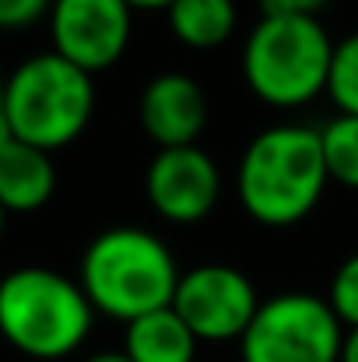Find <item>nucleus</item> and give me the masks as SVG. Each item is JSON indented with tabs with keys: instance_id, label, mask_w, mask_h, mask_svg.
Wrapping results in <instances>:
<instances>
[{
	"instance_id": "ddd939ff",
	"label": "nucleus",
	"mask_w": 358,
	"mask_h": 362,
	"mask_svg": "<svg viewBox=\"0 0 358 362\" xmlns=\"http://www.w3.org/2000/svg\"><path fill=\"white\" fill-rule=\"evenodd\" d=\"M169 28L190 49H218L232 39L239 25L236 0H172Z\"/></svg>"
},
{
	"instance_id": "6e6552de",
	"label": "nucleus",
	"mask_w": 358,
	"mask_h": 362,
	"mask_svg": "<svg viewBox=\"0 0 358 362\" xmlns=\"http://www.w3.org/2000/svg\"><path fill=\"white\" fill-rule=\"evenodd\" d=\"M46 18L53 53L92 78L119 64L130 46L133 11L126 0H53Z\"/></svg>"
},
{
	"instance_id": "5701e85b",
	"label": "nucleus",
	"mask_w": 358,
	"mask_h": 362,
	"mask_svg": "<svg viewBox=\"0 0 358 362\" xmlns=\"http://www.w3.org/2000/svg\"><path fill=\"white\" fill-rule=\"evenodd\" d=\"M4 229H7V211L0 208V240H4Z\"/></svg>"
},
{
	"instance_id": "0eeeda50",
	"label": "nucleus",
	"mask_w": 358,
	"mask_h": 362,
	"mask_svg": "<svg viewBox=\"0 0 358 362\" xmlns=\"http://www.w3.org/2000/svg\"><path fill=\"white\" fill-rule=\"evenodd\" d=\"M256 306V285L232 264H197L179 271L172 292V310L197 341H239Z\"/></svg>"
},
{
	"instance_id": "7ed1b4c3",
	"label": "nucleus",
	"mask_w": 358,
	"mask_h": 362,
	"mask_svg": "<svg viewBox=\"0 0 358 362\" xmlns=\"http://www.w3.org/2000/svg\"><path fill=\"white\" fill-rule=\"evenodd\" d=\"M85 288L53 267H14L0 278V338L39 362L74 356L92 334Z\"/></svg>"
},
{
	"instance_id": "6ab92c4d",
	"label": "nucleus",
	"mask_w": 358,
	"mask_h": 362,
	"mask_svg": "<svg viewBox=\"0 0 358 362\" xmlns=\"http://www.w3.org/2000/svg\"><path fill=\"white\" fill-rule=\"evenodd\" d=\"M338 362H358V327L345 331V341H341V359Z\"/></svg>"
},
{
	"instance_id": "423d86ee",
	"label": "nucleus",
	"mask_w": 358,
	"mask_h": 362,
	"mask_svg": "<svg viewBox=\"0 0 358 362\" xmlns=\"http://www.w3.org/2000/svg\"><path fill=\"white\" fill-rule=\"evenodd\" d=\"M345 327L327 299L309 292H281L260 299L239 338L242 362H338Z\"/></svg>"
},
{
	"instance_id": "412c9836",
	"label": "nucleus",
	"mask_w": 358,
	"mask_h": 362,
	"mask_svg": "<svg viewBox=\"0 0 358 362\" xmlns=\"http://www.w3.org/2000/svg\"><path fill=\"white\" fill-rule=\"evenodd\" d=\"M11 141V127H7V110H4V81H0V144Z\"/></svg>"
},
{
	"instance_id": "2eb2a0df",
	"label": "nucleus",
	"mask_w": 358,
	"mask_h": 362,
	"mask_svg": "<svg viewBox=\"0 0 358 362\" xmlns=\"http://www.w3.org/2000/svg\"><path fill=\"white\" fill-rule=\"evenodd\" d=\"M327 95L334 106L348 117H358V32L334 42V60H330V78H327Z\"/></svg>"
},
{
	"instance_id": "dca6fc26",
	"label": "nucleus",
	"mask_w": 358,
	"mask_h": 362,
	"mask_svg": "<svg viewBox=\"0 0 358 362\" xmlns=\"http://www.w3.org/2000/svg\"><path fill=\"white\" fill-rule=\"evenodd\" d=\"M327 306L341 320V327H358V253H352L330 278L327 288Z\"/></svg>"
},
{
	"instance_id": "4468645a",
	"label": "nucleus",
	"mask_w": 358,
	"mask_h": 362,
	"mask_svg": "<svg viewBox=\"0 0 358 362\" xmlns=\"http://www.w3.org/2000/svg\"><path fill=\"white\" fill-rule=\"evenodd\" d=\"M320 148H323V165L327 176L341 187L358 190V117H334L320 130Z\"/></svg>"
},
{
	"instance_id": "f257e3e1",
	"label": "nucleus",
	"mask_w": 358,
	"mask_h": 362,
	"mask_svg": "<svg viewBox=\"0 0 358 362\" xmlns=\"http://www.w3.org/2000/svg\"><path fill=\"white\" fill-rule=\"evenodd\" d=\"M330 176L323 165L320 130L278 123L260 130L236 169V197L242 211L270 229L302 222L323 197Z\"/></svg>"
},
{
	"instance_id": "1a4fd4ad",
	"label": "nucleus",
	"mask_w": 358,
	"mask_h": 362,
	"mask_svg": "<svg viewBox=\"0 0 358 362\" xmlns=\"http://www.w3.org/2000/svg\"><path fill=\"white\" fill-rule=\"evenodd\" d=\"M144 190L151 208L176 226H193L208 218L222 197V173L218 162L201 148V144H183V148H158Z\"/></svg>"
},
{
	"instance_id": "a211bd4d",
	"label": "nucleus",
	"mask_w": 358,
	"mask_h": 362,
	"mask_svg": "<svg viewBox=\"0 0 358 362\" xmlns=\"http://www.w3.org/2000/svg\"><path fill=\"white\" fill-rule=\"evenodd\" d=\"M330 0H260V14H306L320 18V11Z\"/></svg>"
},
{
	"instance_id": "f8f14e48",
	"label": "nucleus",
	"mask_w": 358,
	"mask_h": 362,
	"mask_svg": "<svg viewBox=\"0 0 358 362\" xmlns=\"http://www.w3.org/2000/svg\"><path fill=\"white\" fill-rule=\"evenodd\" d=\"M123 356L130 362H193L197 359V338L179 320L172 306H162L155 313H144L130 324H123Z\"/></svg>"
},
{
	"instance_id": "39448f33",
	"label": "nucleus",
	"mask_w": 358,
	"mask_h": 362,
	"mask_svg": "<svg viewBox=\"0 0 358 362\" xmlns=\"http://www.w3.org/2000/svg\"><path fill=\"white\" fill-rule=\"evenodd\" d=\"M4 110L14 141L42 151L74 144L95 113V81L60 53L46 49L21 60L4 78Z\"/></svg>"
},
{
	"instance_id": "9d476101",
	"label": "nucleus",
	"mask_w": 358,
	"mask_h": 362,
	"mask_svg": "<svg viewBox=\"0 0 358 362\" xmlns=\"http://www.w3.org/2000/svg\"><path fill=\"white\" fill-rule=\"evenodd\" d=\"M137 117L144 134L158 148L197 144V137L208 127V95L197 78L183 71H165L144 85Z\"/></svg>"
},
{
	"instance_id": "9b49d317",
	"label": "nucleus",
	"mask_w": 358,
	"mask_h": 362,
	"mask_svg": "<svg viewBox=\"0 0 358 362\" xmlns=\"http://www.w3.org/2000/svg\"><path fill=\"white\" fill-rule=\"evenodd\" d=\"M56 194L53 151H42L25 141L0 144V208L7 215H32L46 208Z\"/></svg>"
},
{
	"instance_id": "f03ea898",
	"label": "nucleus",
	"mask_w": 358,
	"mask_h": 362,
	"mask_svg": "<svg viewBox=\"0 0 358 362\" xmlns=\"http://www.w3.org/2000/svg\"><path fill=\"white\" fill-rule=\"evenodd\" d=\"M176 281L179 267L169 243L137 226L102 229L81 253L78 285L95 313L119 324L172 306Z\"/></svg>"
},
{
	"instance_id": "aec40b11",
	"label": "nucleus",
	"mask_w": 358,
	"mask_h": 362,
	"mask_svg": "<svg viewBox=\"0 0 358 362\" xmlns=\"http://www.w3.org/2000/svg\"><path fill=\"white\" fill-rule=\"evenodd\" d=\"M130 11H169L172 0H126Z\"/></svg>"
},
{
	"instance_id": "20e7f679",
	"label": "nucleus",
	"mask_w": 358,
	"mask_h": 362,
	"mask_svg": "<svg viewBox=\"0 0 358 362\" xmlns=\"http://www.w3.org/2000/svg\"><path fill=\"white\" fill-rule=\"evenodd\" d=\"M330 60L334 39L320 18L260 14L242 46V78L260 103L299 110L327 92Z\"/></svg>"
},
{
	"instance_id": "4be33fe9",
	"label": "nucleus",
	"mask_w": 358,
	"mask_h": 362,
	"mask_svg": "<svg viewBox=\"0 0 358 362\" xmlns=\"http://www.w3.org/2000/svg\"><path fill=\"white\" fill-rule=\"evenodd\" d=\"M85 362H130L123 352H95V356H88Z\"/></svg>"
},
{
	"instance_id": "f3484780",
	"label": "nucleus",
	"mask_w": 358,
	"mask_h": 362,
	"mask_svg": "<svg viewBox=\"0 0 358 362\" xmlns=\"http://www.w3.org/2000/svg\"><path fill=\"white\" fill-rule=\"evenodd\" d=\"M53 0H0V28H25L49 14Z\"/></svg>"
}]
</instances>
